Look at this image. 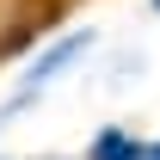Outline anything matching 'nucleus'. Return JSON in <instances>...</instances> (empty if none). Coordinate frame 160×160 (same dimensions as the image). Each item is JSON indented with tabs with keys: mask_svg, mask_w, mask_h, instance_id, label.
Instances as JSON below:
<instances>
[{
	"mask_svg": "<svg viewBox=\"0 0 160 160\" xmlns=\"http://www.w3.org/2000/svg\"><path fill=\"white\" fill-rule=\"evenodd\" d=\"M86 43H92V37H86V31H74V37H62L56 49H49V56H43L37 68H31V86H43V80H49V74H62V68H68V62H74L80 49H86Z\"/></svg>",
	"mask_w": 160,
	"mask_h": 160,
	"instance_id": "f03ea898",
	"label": "nucleus"
},
{
	"mask_svg": "<svg viewBox=\"0 0 160 160\" xmlns=\"http://www.w3.org/2000/svg\"><path fill=\"white\" fill-rule=\"evenodd\" d=\"M142 160H160V142H154V148H142Z\"/></svg>",
	"mask_w": 160,
	"mask_h": 160,
	"instance_id": "7ed1b4c3",
	"label": "nucleus"
},
{
	"mask_svg": "<svg viewBox=\"0 0 160 160\" xmlns=\"http://www.w3.org/2000/svg\"><path fill=\"white\" fill-rule=\"evenodd\" d=\"M86 160H142V142L129 129H99L92 148H86Z\"/></svg>",
	"mask_w": 160,
	"mask_h": 160,
	"instance_id": "f257e3e1",
	"label": "nucleus"
},
{
	"mask_svg": "<svg viewBox=\"0 0 160 160\" xmlns=\"http://www.w3.org/2000/svg\"><path fill=\"white\" fill-rule=\"evenodd\" d=\"M154 12H160V0H154Z\"/></svg>",
	"mask_w": 160,
	"mask_h": 160,
	"instance_id": "20e7f679",
	"label": "nucleus"
}]
</instances>
